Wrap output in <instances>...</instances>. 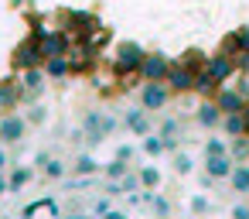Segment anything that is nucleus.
Wrapping results in <instances>:
<instances>
[{
	"instance_id": "6e6552de",
	"label": "nucleus",
	"mask_w": 249,
	"mask_h": 219,
	"mask_svg": "<svg viewBox=\"0 0 249 219\" xmlns=\"http://www.w3.org/2000/svg\"><path fill=\"white\" fill-rule=\"evenodd\" d=\"M24 134H28L24 113H7V117H0V144H21Z\"/></svg>"
},
{
	"instance_id": "bb28decb",
	"label": "nucleus",
	"mask_w": 249,
	"mask_h": 219,
	"mask_svg": "<svg viewBox=\"0 0 249 219\" xmlns=\"http://www.w3.org/2000/svg\"><path fill=\"white\" fill-rule=\"evenodd\" d=\"M140 151H143L147 158H160V154H164V140H160L157 134H150V137L140 140Z\"/></svg>"
},
{
	"instance_id": "4c0bfd02",
	"label": "nucleus",
	"mask_w": 249,
	"mask_h": 219,
	"mask_svg": "<svg viewBox=\"0 0 249 219\" xmlns=\"http://www.w3.org/2000/svg\"><path fill=\"white\" fill-rule=\"evenodd\" d=\"M235 38H239V48L249 52V24H239V28H235Z\"/></svg>"
},
{
	"instance_id": "2eb2a0df",
	"label": "nucleus",
	"mask_w": 249,
	"mask_h": 219,
	"mask_svg": "<svg viewBox=\"0 0 249 219\" xmlns=\"http://www.w3.org/2000/svg\"><path fill=\"white\" fill-rule=\"evenodd\" d=\"M45 76H48V82L55 79V82H62V79H69L72 76V62H69V55H55V59H45Z\"/></svg>"
},
{
	"instance_id": "58836bf2",
	"label": "nucleus",
	"mask_w": 249,
	"mask_h": 219,
	"mask_svg": "<svg viewBox=\"0 0 249 219\" xmlns=\"http://www.w3.org/2000/svg\"><path fill=\"white\" fill-rule=\"evenodd\" d=\"M116 127H120V120H116V117H113V113H103V134H106V137H109V134H113V130H116Z\"/></svg>"
},
{
	"instance_id": "b1692460",
	"label": "nucleus",
	"mask_w": 249,
	"mask_h": 219,
	"mask_svg": "<svg viewBox=\"0 0 249 219\" xmlns=\"http://www.w3.org/2000/svg\"><path fill=\"white\" fill-rule=\"evenodd\" d=\"M24 120H28V127H45L48 123V106H41V103L24 106Z\"/></svg>"
},
{
	"instance_id": "aec40b11",
	"label": "nucleus",
	"mask_w": 249,
	"mask_h": 219,
	"mask_svg": "<svg viewBox=\"0 0 249 219\" xmlns=\"http://www.w3.org/2000/svg\"><path fill=\"white\" fill-rule=\"evenodd\" d=\"M137 175H140V185H143L147 192H157V188H160V168H157V164H140Z\"/></svg>"
},
{
	"instance_id": "ddd939ff",
	"label": "nucleus",
	"mask_w": 249,
	"mask_h": 219,
	"mask_svg": "<svg viewBox=\"0 0 249 219\" xmlns=\"http://www.w3.org/2000/svg\"><path fill=\"white\" fill-rule=\"evenodd\" d=\"M82 134H86V144H103L106 134H103V110H86L82 117Z\"/></svg>"
},
{
	"instance_id": "2f4dec72",
	"label": "nucleus",
	"mask_w": 249,
	"mask_h": 219,
	"mask_svg": "<svg viewBox=\"0 0 249 219\" xmlns=\"http://www.w3.org/2000/svg\"><path fill=\"white\" fill-rule=\"evenodd\" d=\"M218 154H229V144L222 137H208L205 140V158H218Z\"/></svg>"
},
{
	"instance_id": "c9c22d12",
	"label": "nucleus",
	"mask_w": 249,
	"mask_h": 219,
	"mask_svg": "<svg viewBox=\"0 0 249 219\" xmlns=\"http://www.w3.org/2000/svg\"><path fill=\"white\" fill-rule=\"evenodd\" d=\"M160 140H164V154H174V151H181L184 134H178V137H160Z\"/></svg>"
},
{
	"instance_id": "c756f323",
	"label": "nucleus",
	"mask_w": 249,
	"mask_h": 219,
	"mask_svg": "<svg viewBox=\"0 0 249 219\" xmlns=\"http://www.w3.org/2000/svg\"><path fill=\"white\" fill-rule=\"evenodd\" d=\"M120 185H123V195H137V192H143V185H140V175L130 168L123 178H120Z\"/></svg>"
},
{
	"instance_id": "f8f14e48",
	"label": "nucleus",
	"mask_w": 249,
	"mask_h": 219,
	"mask_svg": "<svg viewBox=\"0 0 249 219\" xmlns=\"http://www.w3.org/2000/svg\"><path fill=\"white\" fill-rule=\"evenodd\" d=\"M222 110L215 106V100H201V106L195 110V120H198V127H205V130H222Z\"/></svg>"
},
{
	"instance_id": "a18cd8bd",
	"label": "nucleus",
	"mask_w": 249,
	"mask_h": 219,
	"mask_svg": "<svg viewBox=\"0 0 249 219\" xmlns=\"http://www.w3.org/2000/svg\"><path fill=\"white\" fill-rule=\"evenodd\" d=\"M103 219H126V212H116V209H109V212H106Z\"/></svg>"
},
{
	"instance_id": "f03ea898",
	"label": "nucleus",
	"mask_w": 249,
	"mask_h": 219,
	"mask_svg": "<svg viewBox=\"0 0 249 219\" xmlns=\"http://www.w3.org/2000/svg\"><path fill=\"white\" fill-rule=\"evenodd\" d=\"M45 65V52H41V38L31 31L24 41H18L14 55H11V69L14 72H24V69H41Z\"/></svg>"
},
{
	"instance_id": "20e7f679",
	"label": "nucleus",
	"mask_w": 249,
	"mask_h": 219,
	"mask_svg": "<svg viewBox=\"0 0 249 219\" xmlns=\"http://www.w3.org/2000/svg\"><path fill=\"white\" fill-rule=\"evenodd\" d=\"M195 76L198 72H191L181 59H171V69H167V89L174 93V96H188V93H195Z\"/></svg>"
},
{
	"instance_id": "473e14b6",
	"label": "nucleus",
	"mask_w": 249,
	"mask_h": 219,
	"mask_svg": "<svg viewBox=\"0 0 249 219\" xmlns=\"http://www.w3.org/2000/svg\"><path fill=\"white\" fill-rule=\"evenodd\" d=\"M41 171H45V178H52V181H62V178H65V161L52 158V161H48V164H45Z\"/></svg>"
},
{
	"instance_id": "5701e85b",
	"label": "nucleus",
	"mask_w": 249,
	"mask_h": 219,
	"mask_svg": "<svg viewBox=\"0 0 249 219\" xmlns=\"http://www.w3.org/2000/svg\"><path fill=\"white\" fill-rule=\"evenodd\" d=\"M229 158H232L235 164H249V137H232Z\"/></svg>"
},
{
	"instance_id": "e433bc0d",
	"label": "nucleus",
	"mask_w": 249,
	"mask_h": 219,
	"mask_svg": "<svg viewBox=\"0 0 249 219\" xmlns=\"http://www.w3.org/2000/svg\"><path fill=\"white\" fill-rule=\"evenodd\" d=\"M109 209H113V205H109V195H103V199H96V205H92V216H99V219H103Z\"/></svg>"
},
{
	"instance_id": "7c9ffc66",
	"label": "nucleus",
	"mask_w": 249,
	"mask_h": 219,
	"mask_svg": "<svg viewBox=\"0 0 249 219\" xmlns=\"http://www.w3.org/2000/svg\"><path fill=\"white\" fill-rule=\"evenodd\" d=\"M150 205H154L157 219H174V216H171V212H174V205H171V199H167V195H154V202H150Z\"/></svg>"
},
{
	"instance_id": "a878e982",
	"label": "nucleus",
	"mask_w": 249,
	"mask_h": 219,
	"mask_svg": "<svg viewBox=\"0 0 249 219\" xmlns=\"http://www.w3.org/2000/svg\"><path fill=\"white\" fill-rule=\"evenodd\" d=\"M181 62H184L191 72H201V69H205V62H208V55H205V52H198V48H188V52L181 55Z\"/></svg>"
},
{
	"instance_id": "393cba45",
	"label": "nucleus",
	"mask_w": 249,
	"mask_h": 219,
	"mask_svg": "<svg viewBox=\"0 0 249 219\" xmlns=\"http://www.w3.org/2000/svg\"><path fill=\"white\" fill-rule=\"evenodd\" d=\"M171 168H174V175H191V171H195V161H191V154L174 151V154H171Z\"/></svg>"
},
{
	"instance_id": "1a4fd4ad",
	"label": "nucleus",
	"mask_w": 249,
	"mask_h": 219,
	"mask_svg": "<svg viewBox=\"0 0 249 219\" xmlns=\"http://www.w3.org/2000/svg\"><path fill=\"white\" fill-rule=\"evenodd\" d=\"M21 110V89H18V76H0V117L18 113Z\"/></svg>"
},
{
	"instance_id": "79ce46f5",
	"label": "nucleus",
	"mask_w": 249,
	"mask_h": 219,
	"mask_svg": "<svg viewBox=\"0 0 249 219\" xmlns=\"http://www.w3.org/2000/svg\"><path fill=\"white\" fill-rule=\"evenodd\" d=\"M103 192H106L109 199H116V195H123V185H120V181H106V188H103Z\"/></svg>"
},
{
	"instance_id": "f704fd0d",
	"label": "nucleus",
	"mask_w": 249,
	"mask_h": 219,
	"mask_svg": "<svg viewBox=\"0 0 249 219\" xmlns=\"http://www.w3.org/2000/svg\"><path fill=\"white\" fill-rule=\"evenodd\" d=\"M188 205H191V212H195V216H208V212H212V202H208L205 195H191V202H188Z\"/></svg>"
},
{
	"instance_id": "9d476101",
	"label": "nucleus",
	"mask_w": 249,
	"mask_h": 219,
	"mask_svg": "<svg viewBox=\"0 0 249 219\" xmlns=\"http://www.w3.org/2000/svg\"><path fill=\"white\" fill-rule=\"evenodd\" d=\"M205 69H208V72H212V76H215V79H218L222 86H229V82H232V79L239 76V72H235V62H232V59H229L225 52H218V48H215V52L208 55Z\"/></svg>"
},
{
	"instance_id": "0eeeda50",
	"label": "nucleus",
	"mask_w": 249,
	"mask_h": 219,
	"mask_svg": "<svg viewBox=\"0 0 249 219\" xmlns=\"http://www.w3.org/2000/svg\"><path fill=\"white\" fill-rule=\"evenodd\" d=\"M167 69H171V59L164 52H147L143 65H140V79L143 82H164L167 79Z\"/></svg>"
},
{
	"instance_id": "f257e3e1",
	"label": "nucleus",
	"mask_w": 249,
	"mask_h": 219,
	"mask_svg": "<svg viewBox=\"0 0 249 219\" xmlns=\"http://www.w3.org/2000/svg\"><path fill=\"white\" fill-rule=\"evenodd\" d=\"M147 59V48L140 41H120L113 52V76L116 79H133L140 76V65Z\"/></svg>"
},
{
	"instance_id": "de8ad7c7",
	"label": "nucleus",
	"mask_w": 249,
	"mask_h": 219,
	"mask_svg": "<svg viewBox=\"0 0 249 219\" xmlns=\"http://www.w3.org/2000/svg\"><path fill=\"white\" fill-rule=\"evenodd\" d=\"M242 117H246V123H249V100H246V106H242Z\"/></svg>"
},
{
	"instance_id": "37998d69",
	"label": "nucleus",
	"mask_w": 249,
	"mask_h": 219,
	"mask_svg": "<svg viewBox=\"0 0 249 219\" xmlns=\"http://www.w3.org/2000/svg\"><path fill=\"white\" fill-rule=\"evenodd\" d=\"M48 161H52V154H48V151H41V154H38V158H35V164H38V168H45V164H48Z\"/></svg>"
},
{
	"instance_id": "dca6fc26",
	"label": "nucleus",
	"mask_w": 249,
	"mask_h": 219,
	"mask_svg": "<svg viewBox=\"0 0 249 219\" xmlns=\"http://www.w3.org/2000/svg\"><path fill=\"white\" fill-rule=\"evenodd\" d=\"M232 168H235V161H232L229 154H218V158H205V175H212L215 181L229 178V175H232Z\"/></svg>"
},
{
	"instance_id": "09e8293b",
	"label": "nucleus",
	"mask_w": 249,
	"mask_h": 219,
	"mask_svg": "<svg viewBox=\"0 0 249 219\" xmlns=\"http://www.w3.org/2000/svg\"><path fill=\"white\" fill-rule=\"evenodd\" d=\"M65 219H89V216H65Z\"/></svg>"
},
{
	"instance_id": "cd10ccee",
	"label": "nucleus",
	"mask_w": 249,
	"mask_h": 219,
	"mask_svg": "<svg viewBox=\"0 0 249 219\" xmlns=\"http://www.w3.org/2000/svg\"><path fill=\"white\" fill-rule=\"evenodd\" d=\"M126 171H130V164H126V161H116V158H113L109 164H103V175H106V181H120Z\"/></svg>"
},
{
	"instance_id": "9b49d317",
	"label": "nucleus",
	"mask_w": 249,
	"mask_h": 219,
	"mask_svg": "<svg viewBox=\"0 0 249 219\" xmlns=\"http://www.w3.org/2000/svg\"><path fill=\"white\" fill-rule=\"evenodd\" d=\"M123 123H126V130L133 134V137H150L154 134V123H150V113L143 110V106H137V110H126V117H123Z\"/></svg>"
},
{
	"instance_id": "ea45409f",
	"label": "nucleus",
	"mask_w": 249,
	"mask_h": 219,
	"mask_svg": "<svg viewBox=\"0 0 249 219\" xmlns=\"http://www.w3.org/2000/svg\"><path fill=\"white\" fill-rule=\"evenodd\" d=\"M133 154H137V151H133V144H120V147H116V161H126V164H130V158H133Z\"/></svg>"
},
{
	"instance_id": "a211bd4d",
	"label": "nucleus",
	"mask_w": 249,
	"mask_h": 219,
	"mask_svg": "<svg viewBox=\"0 0 249 219\" xmlns=\"http://www.w3.org/2000/svg\"><path fill=\"white\" fill-rule=\"evenodd\" d=\"M222 130L229 134V140L232 137H249V123H246L242 113H225L222 117Z\"/></svg>"
},
{
	"instance_id": "39448f33",
	"label": "nucleus",
	"mask_w": 249,
	"mask_h": 219,
	"mask_svg": "<svg viewBox=\"0 0 249 219\" xmlns=\"http://www.w3.org/2000/svg\"><path fill=\"white\" fill-rule=\"evenodd\" d=\"M171 89L167 82H140V106L147 113H157V110H167L171 106Z\"/></svg>"
},
{
	"instance_id": "49530a36",
	"label": "nucleus",
	"mask_w": 249,
	"mask_h": 219,
	"mask_svg": "<svg viewBox=\"0 0 249 219\" xmlns=\"http://www.w3.org/2000/svg\"><path fill=\"white\" fill-rule=\"evenodd\" d=\"M11 192V185H7V178H4V171H0V195H7Z\"/></svg>"
},
{
	"instance_id": "6ab92c4d",
	"label": "nucleus",
	"mask_w": 249,
	"mask_h": 219,
	"mask_svg": "<svg viewBox=\"0 0 249 219\" xmlns=\"http://www.w3.org/2000/svg\"><path fill=\"white\" fill-rule=\"evenodd\" d=\"M72 171L79 175V178H92L96 171H103V164L92 158V154H86V151H79V158H75V164H72Z\"/></svg>"
},
{
	"instance_id": "c03bdc74",
	"label": "nucleus",
	"mask_w": 249,
	"mask_h": 219,
	"mask_svg": "<svg viewBox=\"0 0 249 219\" xmlns=\"http://www.w3.org/2000/svg\"><path fill=\"white\" fill-rule=\"evenodd\" d=\"M7 164H11V154H7V151H4V147H0V171H4V168H7Z\"/></svg>"
},
{
	"instance_id": "4be33fe9",
	"label": "nucleus",
	"mask_w": 249,
	"mask_h": 219,
	"mask_svg": "<svg viewBox=\"0 0 249 219\" xmlns=\"http://www.w3.org/2000/svg\"><path fill=\"white\" fill-rule=\"evenodd\" d=\"M35 178V168H28V164H21V168H14L11 175H7V185H11V192H21L28 181Z\"/></svg>"
},
{
	"instance_id": "4468645a",
	"label": "nucleus",
	"mask_w": 249,
	"mask_h": 219,
	"mask_svg": "<svg viewBox=\"0 0 249 219\" xmlns=\"http://www.w3.org/2000/svg\"><path fill=\"white\" fill-rule=\"evenodd\" d=\"M215 106H218L222 113H242L246 100L235 93V86H222V89L215 93Z\"/></svg>"
},
{
	"instance_id": "a19ab883",
	"label": "nucleus",
	"mask_w": 249,
	"mask_h": 219,
	"mask_svg": "<svg viewBox=\"0 0 249 219\" xmlns=\"http://www.w3.org/2000/svg\"><path fill=\"white\" fill-rule=\"evenodd\" d=\"M232 219H249V202H235L232 205Z\"/></svg>"
},
{
	"instance_id": "c85d7f7f",
	"label": "nucleus",
	"mask_w": 249,
	"mask_h": 219,
	"mask_svg": "<svg viewBox=\"0 0 249 219\" xmlns=\"http://www.w3.org/2000/svg\"><path fill=\"white\" fill-rule=\"evenodd\" d=\"M157 137H178L181 134V120H174V117H164L160 123H157V130H154Z\"/></svg>"
},
{
	"instance_id": "7ed1b4c3",
	"label": "nucleus",
	"mask_w": 249,
	"mask_h": 219,
	"mask_svg": "<svg viewBox=\"0 0 249 219\" xmlns=\"http://www.w3.org/2000/svg\"><path fill=\"white\" fill-rule=\"evenodd\" d=\"M18 89H21V106L41 103V96H45V89H48L45 69H24V72H18Z\"/></svg>"
},
{
	"instance_id": "412c9836",
	"label": "nucleus",
	"mask_w": 249,
	"mask_h": 219,
	"mask_svg": "<svg viewBox=\"0 0 249 219\" xmlns=\"http://www.w3.org/2000/svg\"><path fill=\"white\" fill-rule=\"evenodd\" d=\"M229 185H232V192L249 195V164H235L232 175H229Z\"/></svg>"
},
{
	"instance_id": "72a5a7b5",
	"label": "nucleus",
	"mask_w": 249,
	"mask_h": 219,
	"mask_svg": "<svg viewBox=\"0 0 249 219\" xmlns=\"http://www.w3.org/2000/svg\"><path fill=\"white\" fill-rule=\"evenodd\" d=\"M218 52H225L229 59H235V55H242V48H239V38H235V31L222 38V45H218Z\"/></svg>"
},
{
	"instance_id": "423d86ee",
	"label": "nucleus",
	"mask_w": 249,
	"mask_h": 219,
	"mask_svg": "<svg viewBox=\"0 0 249 219\" xmlns=\"http://www.w3.org/2000/svg\"><path fill=\"white\" fill-rule=\"evenodd\" d=\"M62 28L65 31H82V35H103V24H99V18L96 14H89V11H65L62 14Z\"/></svg>"
},
{
	"instance_id": "f3484780",
	"label": "nucleus",
	"mask_w": 249,
	"mask_h": 219,
	"mask_svg": "<svg viewBox=\"0 0 249 219\" xmlns=\"http://www.w3.org/2000/svg\"><path fill=\"white\" fill-rule=\"evenodd\" d=\"M222 89V82L208 72V69H201L198 76H195V93L201 96V100H215V93Z\"/></svg>"
}]
</instances>
